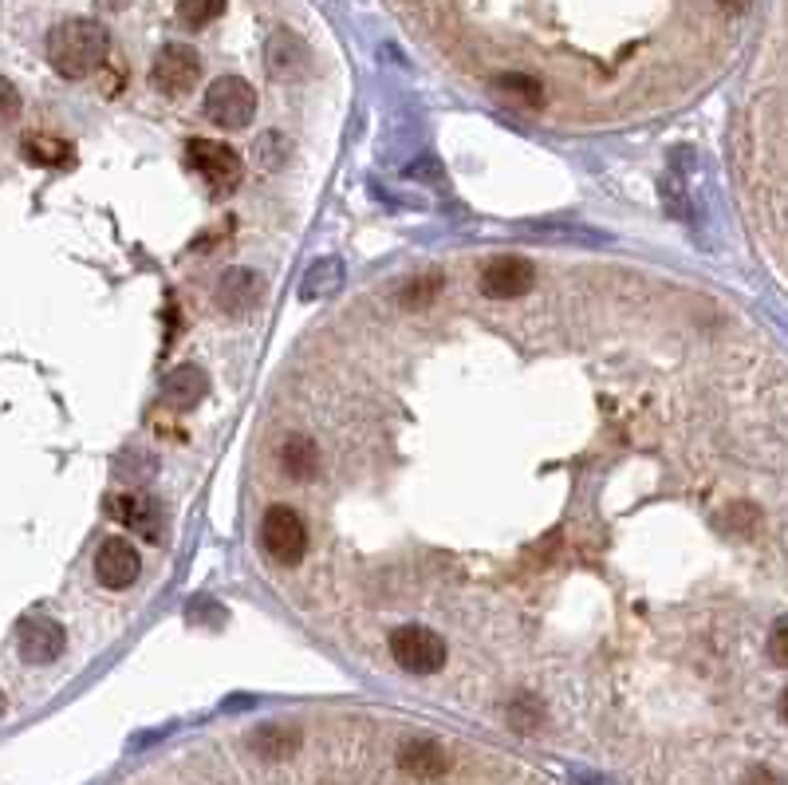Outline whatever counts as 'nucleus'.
Wrapping results in <instances>:
<instances>
[{"label": "nucleus", "instance_id": "obj_1", "mask_svg": "<svg viewBox=\"0 0 788 785\" xmlns=\"http://www.w3.org/2000/svg\"><path fill=\"white\" fill-rule=\"evenodd\" d=\"M111 52V36L99 21L72 16V21L55 24L48 36V60L64 79H83L103 67Z\"/></svg>", "mask_w": 788, "mask_h": 785}, {"label": "nucleus", "instance_id": "obj_2", "mask_svg": "<svg viewBox=\"0 0 788 785\" xmlns=\"http://www.w3.org/2000/svg\"><path fill=\"white\" fill-rule=\"evenodd\" d=\"M185 158L190 166L197 170V178L206 182V190L214 197H225L233 194L245 178V163H241V154L225 142H214V139H190L185 142Z\"/></svg>", "mask_w": 788, "mask_h": 785}, {"label": "nucleus", "instance_id": "obj_3", "mask_svg": "<svg viewBox=\"0 0 788 785\" xmlns=\"http://www.w3.org/2000/svg\"><path fill=\"white\" fill-rule=\"evenodd\" d=\"M390 655L411 675H434L445 667V640L422 623H402L390 635Z\"/></svg>", "mask_w": 788, "mask_h": 785}, {"label": "nucleus", "instance_id": "obj_4", "mask_svg": "<svg viewBox=\"0 0 788 785\" xmlns=\"http://www.w3.org/2000/svg\"><path fill=\"white\" fill-rule=\"evenodd\" d=\"M206 115L217 123V127H225V131H241V127H249L253 115H257V91H253L249 79H241V76L214 79L206 91Z\"/></svg>", "mask_w": 788, "mask_h": 785}, {"label": "nucleus", "instance_id": "obj_5", "mask_svg": "<svg viewBox=\"0 0 788 785\" xmlns=\"http://www.w3.org/2000/svg\"><path fill=\"white\" fill-rule=\"evenodd\" d=\"M260 545L276 565H300L303 549H308V529H303L300 513L288 505H269L260 522Z\"/></svg>", "mask_w": 788, "mask_h": 785}, {"label": "nucleus", "instance_id": "obj_6", "mask_svg": "<svg viewBox=\"0 0 788 785\" xmlns=\"http://www.w3.org/2000/svg\"><path fill=\"white\" fill-rule=\"evenodd\" d=\"M197 76H202V60L190 44H166L151 64V83L158 91H170V95L190 91Z\"/></svg>", "mask_w": 788, "mask_h": 785}, {"label": "nucleus", "instance_id": "obj_7", "mask_svg": "<svg viewBox=\"0 0 788 785\" xmlns=\"http://www.w3.org/2000/svg\"><path fill=\"white\" fill-rule=\"evenodd\" d=\"M139 572H142V556H139V549L130 545L127 537H107V541L99 545L95 577H99L103 589H111V592L130 589V584L139 580Z\"/></svg>", "mask_w": 788, "mask_h": 785}, {"label": "nucleus", "instance_id": "obj_8", "mask_svg": "<svg viewBox=\"0 0 788 785\" xmlns=\"http://www.w3.org/2000/svg\"><path fill=\"white\" fill-rule=\"evenodd\" d=\"M532 284H537V265L529 257H498L481 273V293L489 300H517V296L532 293Z\"/></svg>", "mask_w": 788, "mask_h": 785}, {"label": "nucleus", "instance_id": "obj_9", "mask_svg": "<svg viewBox=\"0 0 788 785\" xmlns=\"http://www.w3.org/2000/svg\"><path fill=\"white\" fill-rule=\"evenodd\" d=\"M260 296H264V281L253 269H229L214 288V300L225 317H249L260 305Z\"/></svg>", "mask_w": 788, "mask_h": 785}, {"label": "nucleus", "instance_id": "obj_10", "mask_svg": "<svg viewBox=\"0 0 788 785\" xmlns=\"http://www.w3.org/2000/svg\"><path fill=\"white\" fill-rule=\"evenodd\" d=\"M107 510L115 522L127 525L130 533L146 537V541H158V537H163V510H158V502L146 498V493H115Z\"/></svg>", "mask_w": 788, "mask_h": 785}, {"label": "nucleus", "instance_id": "obj_11", "mask_svg": "<svg viewBox=\"0 0 788 785\" xmlns=\"http://www.w3.org/2000/svg\"><path fill=\"white\" fill-rule=\"evenodd\" d=\"M64 644H67L64 628L55 620H48V616L24 620L21 632H16V647H21V655L28 664H52V659H60Z\"/></svg>", "mask_w": 788, "mask_h": 785}, {"label": "nucleus", "instance_id": "obj_12", "mask_svg": "<svg viewBox=\"0 0 788 785\" xmlns=\"http://www.w3.org/2000/svg\"><path fill=\"white\" fill-rule=\"evenodd\" d=\"M206 391H209V375L197 363H182V368H173L163 379V399L173 411H185V407L202 403Z\"/></svg>", "mask_w": 788, "mask_h": 785}, {"label": "nucleus", "instance_id": "obj_13", "mask_svg": "<svg viewBox=\"0 0 788 785\" xmlns=\"http://www.w3.org/2000/svg\"><path fill=\"white\" fill-rule=\"evenodd\" d=\"M281 466L288 478L296 481H312L315 469H320V450L308 435H288L281 442Z\"/></svg>", "mask_w": 788, "mask_h": 785}, {"label": "nucleus", "instance_id": "obj_14", "mask_svg": "<svg viewBox=\"0 0 788 785\" xmlns=\"http://www.w3.org/2000/svg\"><path fill=\"white\" fill-rule=\"evenodd\" d=\"M399 765L414 777H442L450 758L438 742H406L399 750Z\"/></svg>", "mask_w": 788, "mask_h": 785}, {"label": "nucleus", "instance_id": "obj_15", "mask_svg": "<svg viewBox=\"0 0 788 785\" xmlns=\"http://www.w3.org/2000/svg\"><path fill=\"white\" fill-rule=\"evenodd\" d=\"M303 67H308V48L288 33H276L269 40V72L276 79H292L300 76Z\"/></svg>", "mask_w": 788, "mask_h": 785}, {"label": "nucleus", "instance_id": "obj_16", "mask_svg": "<svg viewBox=\"0 0 788 785\" xmlns=\"http://www.w3.org/2000/svg\"><path fill=\"white\" fill-rule=\"evenodd\" d=\"M21 154L33 166H64L72 163V146L64 139H52V134H28L21 142Z\"/></svg>", "mask_w": 788, "mask_h": 785}, {"label": "nucleus", "instance_id": "obj_17", "mask_svg": "<svg viewBox=\"0 0 788 785\" xmlns=\"http://www.w3.org/2000/svg\"><path fill=\"white\" fill-rule=\"evenodd\" d=\"M339 281H344V273H339V261H315L312 269H308V276H303L300 296H303V300L327 296V293H335V288H339Z\"/></svg>", "mask_w": 788, "mask_h": 785}, {"label": "nucleus", "instance_id": "obj_18", "mask_svg": "<svg viewBox=\"0 0 788 785\" xmlns=\"http://www.w3.org/2000/svg\"><path fill=\"white\" fill-rule=\"evenodd\" d=\"M173 9H178V21L182 24L206 28V24H214L225 12V0H173Z\"/></svg>", "mask_w": 788, "mask_h": 785}, {"label": "nucleus", "instance_id": "obj_19", "mask_svg": "<svg viewBox=\"0 0 788 785\" xmlns=\"http://www.w3.org/2000/svg\"><path fill=\"white\" fill-rule=\"evenodd\" d=\"M445 288V281L438 273H426V276H418V281H411L406 288H402V305H411V308H426V305H434L438 300V293Z\"/></svg>", "mask_w": 788, "mask_h": 785}, {"label": "nucleus", "instance_id": "obj_20", "mask_svg": "<svg viewBox=\"0 0 788 785\" xmlns=\"http://www.w3.org/2000/svg\"><path fill=\"white\" fill-rule=\"evenodd\" d=\"M498 88L505 91L508 99H520L525 107H540V103H544V88L529 76H501Z\"/></svg>", "mask_w": 788, "mask_h": 785}, {"label": "nucleus", "instance_id": "obj_21", "mask_svg": "<svg viewBox=\"0 0 788 785\" xmlns=\"http://www.w3.org/2000/svg\"><path fill=\"white\" fill-rule=\"evenodd\" d=\"M292 742H296V734L292 731H284V726H269V731H260L257 734V746L269 758H281V754H288L292 750Z\"/></svg>", "mask_w": 788, "mask_h": 785}, {"label": "nucleus", "instance_id": "obj_22", "mask_svg": "<svg viewBox=\"0 0 788 785\" xmlns=\"http://www.w3.org/2000/svg\"><path fill=\"white\" fill-rule=\"evenodd\" d=\"M16 115H21V91H16L12 79L0 76V127L16 123Z\"/></svg>", "mask_w": 788, "mask_h": 785}, {"label": "nucleus", "instance_id": "obj_23", "mask_svg": "<svg viewBox=\"0 0 788 785\" xmlns=\"http://www.w3.org/2000/svg\"><path fill=\"white\" fill-rule=\"evenodd\" d=\"M768 647H773V664L785 667L788 664V623L785 620L773 623V640H768Z\"/></svg>", "mask_w": 788, "mask_h": 785}, {"label": "nucleus", "instance_id": "obj_24", "mask_svg": "<svg viewBox=\"0 0 788 785\" xmlns=\"http://www.w3.org/2000/svg\"><path fill=\"white\" fill-rule=\"evenodd\" d=\"M746 785H785V782H780L773 770H753V774L746 777Z\"/></svg>", "mask_w": 788, "mask_h": 785}, {"label": "nucleus", "instance_id": "obj_25", "mask_svg": "<svg viewBox=\"0 0 788 785\" xmlns=\"http://www.w3.org/2000/svg\"><path fill=\"white\" fill-rule=\"evenodd\" d=\"M749 4H753V0H718V9L729 12V16H741V12H746Z\"/></svg>", "mask_w": 788, "mask_h": 785}, {"label": "nucleus", "instance_id": "obj_26", "mask_svg": "<svg viewBox=\"0 0 788 785\" xmlns=\"http://www.w3.org/2000/svg\"><path fill=\"white\" fill-rule=\"evenodd\" d=\"M127 4L130 0H99V9H107V12H122Z\"/></svg>", "mask_w": 788, "mask_h": 785}, {"label": "nucleus", "instance_id": "obj_27", "mask_svg": "<svg viewBox=\"0 0 788 785\" xmlns=\"http://www.w3.org/2000/svg\"><path fill=\"white\" fill-rule=\"evenodd\" d=\"M0 710H4V698H0Z\"/></svg>", "mask_w": 788, "mask_h": 785}]
</instances>
